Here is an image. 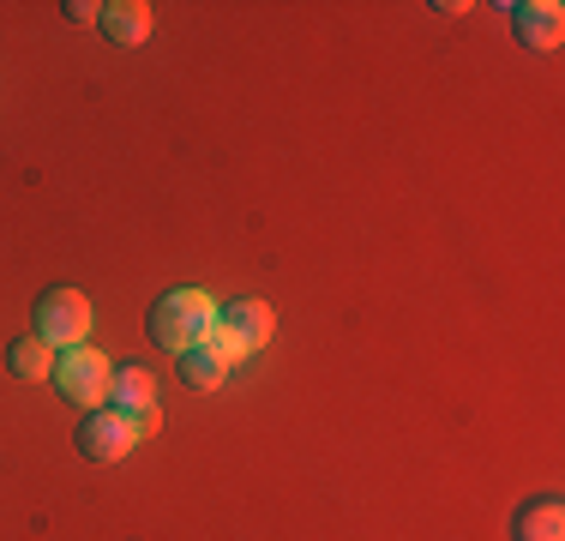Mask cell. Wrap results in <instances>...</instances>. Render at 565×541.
Instances as JSON below:
<instances>
[{"mask_svg":"<svg viewBox=\"0 0 565 541\" xmlns=\"http://www.w3.org/2000/svg\"><path fill=\"white\" fill-rule=\"evenodd\" d=\"M211 319H217V301H211L205 289H169L163 301L151 307V343L181 361L186 349H199L211 337Z\"/></svg>","mask_w":565,"mask_h":541,"instance_id":"1","label":"cell"},{"mask_svg":"<svg viewBox=\"0 0 565 541\" xmlns=\"http://www.w3.org/2000/svg\"><path fill=\"white\" fill-rule=\"evenodd\" d=\"M132 445H139V433H132V422L120 410H109V403H103V410H90L85 422H78V452H85L90 464H120Z\"/></svg>","mask_w":565,"mask_h":541,"instance_id":"6","label":"cell"},{"mask_svg":"<svg viewBox=\"0 0 565 541\" xmlns=\"http://www.w3.org/2000/svg\"><path fill=\"white\" fill-rule=\"evenodd\" d=\"M109 379H115V368H109V356L103 349H90V343H78V349H66V356H55V391L73 410H103V397H109Z\"/></svg>","mask_w":565,"mask_h":541,"instance_id":"3","label":"cell"},{"mask_svg":"<svg viewBox=\"0 0 565 541\" xmlns=\"http://www.w3.org/2000/svg\"><path fill=\"white\" fill-rule=\"evenodd\" d=\"M7 368H12V379H24V385H36V379H49L55 373V349L43 343V337H19V343L7 349Z\"/></svg>","mask_w":565,"mask_h":541,"instance_id":"10","label":"cell"},{"mask_svg":"<svg viewBox=\"0 0 565 541\" xmlns=\"http://www.w3.org/2000/svg\"><path fill=\"white\" fill-rule=\"evenodd\" d=\"M174 368H181V385H193V391H217L223 379H228V361H223V356H217V349H211V343L186 349V356L174 361Z\"/></svg>","mask_w":565,"mask_h":541,"instance_id":"11","label":"cell"},{"mask_svg":"<svg viewBox=\"0 0 565 541\" xmlns=\"http://www.w3.org/2000/svg\"><path fill=\"white\" fill-rule=\"evenodd\" d=\"M265 337H271V307L253 301V295H241V301L217 307V319H211V337H205V343L217 349L228 368H235V361L253 356V349H265Z\"/></svg>","mask_w":565,"mask_h":541,"instance_id":"2","label":"cell"},{"mask_svg":"<svg viewBox=\"0 0 565 541\" xmlns=\"http://www.w3.org/2000/svg\"><path fill=\"white\" fill-rule=\"evenodd\" d=\"M36 337L49 349H78L90 337V301L78 289H49L36 301Z\"/></svg>","mask_w":565,"mask_h":541,"instance_id":"4","label":"cell"},{"mask_svg":"<svg viewBox=\"0 0 565 541\" xmlns=\"http://www.w3.org/2000/svg\"><path fill=\"white\" fill-rule=\"evenodd\" d=\"M109 410H120L132 422V433H157L163 427V410H157V379L145 373V368H115V379H109Z\"/></svg>","mask_w":565,"mask_h":541,"instance_id":"5","label":"cell"},{"mask_svg":"<svg viewBox=\"0 0 565 541\" xmlns=\"http://www.w3.org/2000/svg\"><path fill=\"white\" fill-rule=\"evenodd\" d=\"M511 31H518L523 49L554 54L559 36H565V7L559 0H518V7H511Z\"/></svg>","mask_w":565,"mask_h":541,"instance_id":"7","label":"cell"},{"mask_svg":"<svg viewBox=\"0 0 565 541\" xmlns=\"http://www.w3.org/2000/svg\"><path fill=\"white\" fill-rule=\"evenodd\" d=\"M511 535L518 541H565V506L559 499H535V506H523L518 523H511Z\"/></svg>","mask_w":565,"mask_h":541,"instance_id":"9","label":"cell"},{"mask_svg":"<svg viewBox=\"0 0 565 541\" xmlns=\"http://www.w3.org/2000/svg\"><path fill=\"white\" fill-rule=\"evenodd\" d=\"M61 12H66L73 24H97V19H103V7H90V0H66Z\"/></svg>","mask_w":565,"mask_h":541,"instance_id":"12","label":"cell"},{"mask_svg":"<svg viewBox=\"0 0 565 541\" xmlns=\"http://www.w3.org/2000/svg\"><path fill=\"white\" fill-rule=\"evenodd\" d=\"M103 36H109L115 49H139L145 36H151V7H145V0H109V7H103Z\"/></svg>","mask_w":565,"mask_h":541,"instance_id":"8","label":"cell"}]
</instances>
